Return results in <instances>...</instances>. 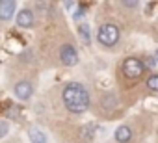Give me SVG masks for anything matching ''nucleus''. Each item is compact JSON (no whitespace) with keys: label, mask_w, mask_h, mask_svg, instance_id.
I'll use <instances>...</instances> for the list:
<instances>
[{"label":"nucleus","mask_w":158,"mask_h":143,"mask_svg":"<svg viewBox=\"0 0 158 143\" xmlns=\"http://www.w3.org/2000/svg\"><path fill=\"white\" fill-rule=\"evenodd\" d=\"M125 8H138V2H121Z\"/></svg>","instance_id":"obj_15"},{"label":"nucleus","mask_w":158,"mask_h":143,"mask_svg":"<svg viewBox=\"0 0 158 143\" xmlns=\"http://www.w3.org/2000/svg\"><path fill=\"white\" fill-rule=\"evenodd\" d=\"M34 21H35L34 11L28 10V8H24V10H21L17 13V26H21V28H32L34 26Z\"/></svg>","instance_id":"obj_7"},{"label":"nucleus","mask_w":158,"mask_h":143,"mask_svg":"<svg viewBox=\"0 0 158 143\" xmlns=\"http://www.w3.org/2000/svg\"><path fill=\"white\" fill-rule=\"evenodd\" d=\"M61 99H63V106H65L71 113H76V115L88 112L89 102H91L88 89H86L82 84H78V82L67 84L65 89H63Z\"/></svg>","instance_id":"obj_1"},{"label":"nucleus","mask_w":158,"mask_h":143,"mask_svg":"<svg viewBox=\"0 0 158 143\" xmlns=\"http://www.w3.org/2000/svg\"><path fill=\"white\" fill-rule=\"evenodd\" d=\"M115 97L114 95H106V97H102V106L104 108H108V110H112V108H115Z\"/></svg>","instance_id":"obj_12"},{"label":"nucleus","mask_w":158,"mask_h":143,"mask_svg":"<svg viewBox=\"0 0 158 143\" xmlns=\"http://www.w3.org/2000/svg\"><path fill=\"white\" fill-rule=\"evenodd\" d=\"M114 137H115V141H117V143H128V141L132 139V128H130V126H127V125H121V126H117V128H115Z\"/></svg>","instance_id":"obj_8"},{"label":"nucleus","mask_w":158,"mask_h":143,"mask_svg":"<svg viewBox=\"0 0 158 143\" xmlns=\"http://www.w3.org/2000/svg\"><path fill=\"white\" fill-rule=\"evenodd\" d=\"M17 10V4L13 0H0V21H10L13 19Z\"/></svg>","instance_id":"obj_6"},{"label":"nucleus","mask_w":158,"mask_h":143,"mask_svg":"<svg viewBox=\"0 0 158 143\" xmlns=\"http://www.w3.org/2000/svg\"><path fill=\"white\" fill-rule=\"evenodd\" d=\"M28 137H30L32 143H48V141H47V136H45L39 128H32V130L28 132Z\"/></svg>","instance_id":"obj_9"},{"label":"nucleus","mask_w":158,"mask_h":143,"mask_svg":"<svg viewBox=\"0 0 158 143\" xmlns=\"http://www.w3.org/2000/svg\"><path fill=\"white\" fill-rule=\"evenodd\" d=\"M78 34H80V37H82V41L86 45L91 43V34H89V26L88 24H80V26H78Z\"/></svg>","instance_id":"obj_10"},{"label":"nucleus","mask_w":158,"mask_h":143,"mask_svg":"<svg viewBox=\"0 0 158 143\" xmlns=\"http://www.w3.org/2000/svg\"><path fill=\"white\" fill-rule=\"evenodd\" d=\"M121 34H119V28L114 24V22H106V24H101L99 30H97V41L106 47V48H112L117 45Z\"/></svg>","instance_id":"obj_2"},{"label":"nucleus","mask_w":158,"mask_h":143,"mask_svg":"<svg viewBox=\"0 0 158 143\" xmlns=\"http://www.w3.org/2000/svg\"><path fill=\"white\" fill-rule=\"evenodd\" d=\"M8 132H10V125H8V121H0V139L6 137Z\"/></svg>","instance_id":"obj_13"},{"label":"nucleus","mask_w":158,"mask_h":143,"mask_svg":"<svg viewBox=\"0 0 158 143\" xmlns=\"http://www.w3.org/2000/svg\"><path fill=\"white\" fill-rule=\"evenodd\" d=\"M147 88L154 93H158V75H151L147 80Z\"/></svg>","instance_id":"obj_11"},{"label":"nucleus","mask_w":158,"mask_h":143,"mask_svg":"<svg viewBox=\"0 0 158 143\" xmlns=\"http://www.w3.org/2000/svg\"><path fill=\"white\" fill-rule=\"evenodd\" d=\"M123 73H125L127 78L138 80V78L145 73V65H143V61H141L139 58L130 56V58H127V59L123 61Z\"/></svg>","instance_id":"obj_3"},{"label":"nucleus","mask_w":158,"mask_h":143,"mask_svg":"<svg viewBox=\"0 0 158 143\" xmlns=\"http://www.w3.org/2000/svg\"><path fill=\"white\" fill-rule=\"evenodd\" d=\"M143 65H145V69H147V67H149V69H152V67L156 65V61H154V58H147V61H145Z\"/></svg>","instance_id":"obj_14"},{"label":"nucleus","mask_w":158,"mask_h":143,"mask_svg":"<svg viewBox=\"0 0 158 143\" xmlns=\"http://www.w3.org/2000/svg\"><path fill=\"white\" fill-rule=\"evenodd\" d=\"M60 61H61L65 67L76 65V63H78V52H76V48H74L73 45H69V43L61 45V48H60Z\"/></svg>","instance_id":"obj_4"},{"label":"nucleus","mask_w":158,"mask_h":143,"mask_svg":"<svg viewBox=\"0 0 158 143\" xmlns=\"http://www.w3.org/2000/svg\"><path fill=\"white\" fill-rule=\"evenodd\" d=\"M152 58H154V61H156V63H158V50H156V52H154V56H152Z\"/></svg>","instance_id":"obj_16"},{"label":"nucleus","mask_w":158,"mask_h":143,"mask_svg":"<svg viewBox=\"0 0 158 143\" xmlns=\"http://www.w3.org/2000/svg\"><path fill=\"white\" fill-rule=\"evenodd\" d=\"M13 93H15V97H17L19 100H28V99L34 95V86H32V82H28V80H21V82L15 84Z\"/></svg>","instance_id":"obj_5"}]
</instances>
